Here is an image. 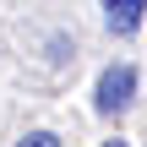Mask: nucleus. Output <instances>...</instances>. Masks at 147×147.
<instances>
[{"label":"nucleus","instance_id":"1","mask_svg":"<svg viewBox=\"0 0 147 147\" xmlns=\"http://www.w3.org/2000/svg\"><path fill=\"white\" fill-rule=\"evenodd\" d=\"M131 98H136V65H109L104 76H98V115H120V109H131Z\"/></svg>","mask_w":147,"mask_h":147},{"label":"nucleus","instance_id":"2","mask_svg":"<svg viewBox=\"0 0 147 147\" xmlns=\"http://www.w3.org/2000/svg\"><path fill=\"white\" fill-rule=\"evenodd\" d=\"M142 11H147V0H104V22H109V33H136L142 27Z\"/></svg>","mask_w":147,"mask_h":147},{"label":"nucleus","instance_id":"4","mask_svg":"<svg viewBox=\"0 0 147 147\" xmlns=\"http://www.w3.org/2000/svg\"><path fill=\"white\" fill-rule=\"evenodd\" d=\"M104 147H125V142H104Z\"/></svg>","mask_w":147,"mask_h":147},{"label":"nucleus","instance_id":"3","mask_svg":"<svg viewBox=\"0 0 147 147\" xmlns=\"http://www.w3.org/2000/svg\"><path fill=\"white\" fill-rule=\"evenodd\" d=\"M16 147H60V136H55V131H27Z\"/></svg>","mask_w":147,"mask_h":147}]
</instances>
